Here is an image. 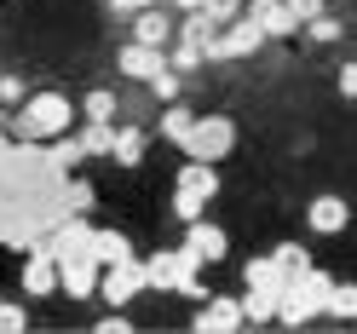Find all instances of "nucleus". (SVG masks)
<instances>
[{"instance_id":"obj_1","label":"nucleus","mask_w":357,"mask_h":334,"mask_svg":"<svg viewBox=\"0 0 357 334\" xmlns=\"http://www.w3.org/2000/svg\"><path fill=\"white\" fill-rule=\"evenodd\" d=\"M75 127V104L58 93V86H40V93H29L24 104L12 109V132L24 144H52L58 132Z\"/></svg>"},{"instance_id":"obj_2","label":"nucleus","mask_w":357,"mask_h":334,"mask_svg":"<svg viewBox=\"0 0 357 334\" xmlns=\"http://www.w3.org/2000/svg\"><path fill=\"white\" fill-rule=\"evenodd\" d=\"M231 150H236V121H231V116H196V132H190V150H185V155L219 167Z\"/></svg>"},{"instance_id":"obj_3","label":"nucleus","mask_w":357,"mask_h":334,"mask_svg":"<svg viewBox=\"0 0 357 334\" xmlns=\"http://www.w3.org/2000/svg\"><path fill=\"white\" fill-rule=\"evenodd\" d=\"M265 47V35H259V24L248 12L242 17H231V24H219V35H213V47H208V58L213 63H236V58H254Z\"/></svg>"},{"instance_id":"obj_4","label":"nucleus","mask_w":357,"mask_h":334,"mask_svg":"<svg viewBox=\"0 0 357 334\" xmlns=\"http://www.w3.org/2000/svg\"><path fill=\"white\" fill-rule=\"evenodd\" d=\"M98 271H104V265H98L93 254H58V294L98 300Z\"/></svg>"},{"instance_id":"obj_5","label":"nucleus","mask_w":357,"mask_h":334,"mask_svg":"<svg viewBox=\"0 0 357 334\" xmlns=\"http://www.w3.org/2000/svg\"><path fill=\"white\" fill-rule=\"evenodd\" d=\"M132 294H144V265H139V254H132V259H116V265H104V271H98V300H104V305H127Z\"/></svg>"},{"instance_id":"obj_6","label":"nucleus","mask_w":357,"mask_h":334,"mask_svg":"<svg viewBox=\"0 0 357 334\" xmlns=\"http://www.w3.org/2000/svg\"><path fill=\"white\" fill-rule=\"evenodd\" d=\"M346 225H351V202H346V196L323 190V196H311V202H305V231L311 236H340Z\"/></svg>"},{"instance_id":"obj_7","label":"nucleus","mask_w":357,"mask_h":334,"mask_svg":"<svg viewBox=\"0 0 357 334\" xmlns=\"http://www.w3.org/2000/svg\"><path fill=\"white\" fill-rule=\"evenodd\" d=\"M190 328H196V334H236V328H242V300H231V294H208L202 311L190 317Z\"/></svg>"},{"instance_id":"obj_8","label":"nucleus","mask_w":357,"mask_h":334,"mask_svg":"<svg viewBox=\"0 0 357 334\" xmlns=\"http://www.w3.org/2000/svg\"><path fill=\"white\" fill-rule=\"evenodd\" d=\"M259 24V35L265 40H288V35H300V24H294V12H288V0H248L242 6Z\"/></svg>"},{"instance_id":"obj_9","label":"nucleus","mask_w":357,"mask_h":334,"mask_svg":"<svg viewBox=\"0 0 357 334\" xmlns=\"http://www.w3.org/2000/svg\"><path fill=\"white\" fill-rule=\"evenodd\" d=\"M127 40H144V47H173V17L162 6H144V12H132V24H127Z\"/></svg>"},{"instance_id":"obj_10","label":"nucleus","mask_w":357,"mask_h":334,"mask_svg":"<svg viewBox=\"0 0 357 334\" xmlns=\"http://www.w3.org/2000/svg\"><path fill=\"white\" fill-rule=\"evenodd\" d=\"M162 63H167V52H162V47H144V40H127V47L116 52V70H121L127 81H150Z\"/></svg>"},{"instance_id":"obj_11","label":"nucleus","mask_w":357,"mask_h":334,"mask_svg":"<svg viewBox=\"0 0 357 334\" xmlns=\"http://www.w3.org/2000/svg\"><path fill=\"white\" fill-rule=\"evenodd\" d=\"M24 294H29V300L58 294V259H52V248H35V254L24 259Z\"/></svg>"},{"instance_id":"obj_12","label":"nucleus","mask_w":357,"mask_h":334,"mask_svg":"<svg viewBox=\"0 0 357 334\" xmlns=\"http://www.w3.org/2000/svg\"><path fill=\"white\" fill-rule=\"evenodd\" d=\"M185 242H190V248H196V254H202L208 265H219V259H225V254H231V236H225V231H219V225H213V219H190V225H185Z\"/></svg>"},{"instance_id":"obj_13","label":"nucleus","mask_w":357,"mask_h":334,"mask_svg":"<svg viewBox=\"0 0 357 334\" xmlns=\"http://www.w3.org/2000/svg\"><path fill=\"white\" fill-rule=\"evenodd\" d=\"M162 139L167 144H178V150H190V132H196V109L185 104V98H173V104H162Z\"/></svg>"},{"instance_id":"obj_14","label":"nucleus","mask_w":357,"mask_h":334,"mask_svg":"<svg viewBox=\"0 0 357 334\" xmlns=\"http://www.w3.org/2000/svg\"><path fill=\"white\" fill-rule=\"evenodd\" d=\"M213 35H219V24H213L208 12H185V24H173V40H178V47H190V52H202V58L213 47Z\"/></svg>"},{"instance_id":"obj_15","label":"nucleus","mask_w":357,"mask_h":334,"mask_svg":"<svg viewBox=\"0 0 357 334\" xmlns=\"http://www.w3.org/2000/svg\"><path fill=\"white\" fill-rule=\"evenodd\" d=\"M150 150V127H116V144H109V162L116 167H139Z\"/></svg>"},{"instance_id":"obj_16","label":"nucleus","mask_w":357,"mask_h":334,"mask_svg":"<svg viewBox=\"0 0 357 334\" xmlns=\"http://www.w3.org/2000/svg\"><path fill=\"white\" fill-rule=\"evenodd\" d=\"M86 254H93L98 265H116V259H132V242L121 231H109V225H93V236H86Z\"/></svg>"},{"instance_id":"obj_17","label":"nucleus","mask_w":357,"mask_h":334,"mask_svg":"<svg viewBox=\"0 0 357 334\" xmlns=\"http://www.w3.org/2000/svg\"><path fill=\"white\" fill-rule=\"evenodd\" d=\"M173 185H178V190H196L202 202H213V196H219V173H213V162H196V155H190V162L178 167Z\"/></svg>"},{"instance_id":"obj_18","label":"nucleus","mask_w":357,"mask_h":334,"mask_svg":"<svg viewBox=\"0 0 357 334\" xmlns=\"http://www.w3.org/2000/svg\"><path fill=\"white\" fill-rule=\"evenodd\" d=\"M81 162H86V150H81V139H75V127H70V132H58V139L47 144V167L58 173V179H63L70 167H81Z\"/></svg>"},{"instance_id":"obj_19","label":"nucleus","mask_w":357,"mask_h":334,"mask_svg":"<svg viewBox=\"0 0 357 334\" xmlns=\"http://www.w3.org/2000/svg\"><path fill=\"white\" fill-rule=\"evenodd\" d=\"M242 277H248V288H259V294H282V265L271 259V254H259V259H248L242 265Z\"/></svg>"},{"instance_id":"obj_20","label":"nucleus","mask_w":357,"mask_h":334,"mask_svg":"<svg viewBox=\"0 0 357 334\" xmlns=\"http://www.w3.org/2000/svg\"><path fill=\"white\" fill-rule=\"evenodd\" d=\"M75 139L86 150V162H93V155H109V144H116V121H86V127H75Z\"/></svg>"},{"instance_id":"obj_21","label":"nucleus","mask_w":357,"mask_h":334,"mask_svg":"<svg viewBox=\"0 0 357 334\" xmlns=\"http://www.w3.org/2000/svg\"><path fill=\"white\" fill-rule=\"evenodd\" d=\"M81 116H86V121H116V116H121V98L109 93V86H93V93L81 98Z\"/></svg>"},{"instance_id":"obj_22","label":"nucleus","mask_w":357,"mask_h":334,"mask_svg":"<svg viewBox=\"0 0 357 334\" xmlns=\"http://www.w3.org/2000/svg\"><path fill=\"white\" fill-rule=\"evenodd\" d=\"M144 265V288H155V294H173V254L162 248V254H150V259H139Z\"/></svg>"},{"instance_id":"obj_23","label":"nucleus","mask_w":357,"mask_h":334,"mask_svg":"<svg viewBox=\"0 0 357 334\" xmlns=\"http://www.w3.org/2000/svg\"><path fill=\"white\" fill-rule=\"evenodd\" d=\"M323 311H328V317H340V323H357V282H334Z\"/></svg>"},{"instance_id":"obj_24","label":"nucleus","mask_w":357,"mask_h":334,"mask_svg":"<svg viewBox=\"0 0 357 334\" xmlns=\"http://www.w3.org/2000/svg\"><path fill=\"white\" fill-rule=\"evenodd\" d=\"M242 323H277V294L248 288V294H242Z\"/></svg>"},{"instance_id":"obj_25","label":"nucleus","mask_w":357,"mask_h":334,"mask_svg":"<svg viewBox=\"0 0 357 334\" xmlns=\"http://www.w3.org/2000/svg\"><path fill=\"white\" fill-rule=\"evenodd\" d=\"M144 86H150V93L162 98V104H173V98H185V75H178L173 63H162V70H155V75H150Z\"/></svg>"},{"instance_id":"obj_26","label":"nucleus","mask_w":357,"mask_h":334,"mask_svg":"<svg viewBox=\"0 0 357 334\" xmlns=\"http://www.w3.org/2000/svg\"><path fill=\"white\" fill-rule=\"evenodd\" d=\"M305 29V40H317V47H334V40H346V24L340 17H328V12H317L311 24H300Z\"/></svg>"},{"instance_id":"obj_27","label":"nucleus","mask_w":357,"mask_h":334,"mask_svg":"<svg viewBox=\"0 0 357 334\" xmlns=\"http://www.w3.org/2000/svg\"><path fill=\"white\" fill-rule=\"evenodd\" d=\"M58 213H93V185H86V179H70V185H63Z\"/></svg>"},{"instance_id":"obj_28","label":"nucleus","mask_w":357,"mask_h":334,"mask_svg":"<svg viewBox=\"0 0 357 334\" xmlns=\"http://www.w3.org/2000/svg\"><path fill=\"white\" fill-rule=\"evenodd\" d=\"M202 213H208V202H202V196L173 185V219H178V225H190V219H202Z\"/></svg>"},{"instance_id":"obj_29","label":"nucleus","mask_w":357,"mask_h":334,"mask_svg":"<svg viewBox=\"0 0 357 334\" xmlns=\"http://www.w3.org/2000/svg\"><path fill=\"white\" fill-rule=\"evenodd\" d=\"M271 259L282 265V277H294V271H305V265H311V254L300 248V242H277V248H271Z\"/></svg>"},{"instance_id":"obj_30","label":"nucleus","mask_w":357,"mask_h":334,"mask_svg":"<svg viewBox=\"0 0 357 334\" xmlns=\"http://www.w3.org/2000/svg\"><path fill=\"white\" fill-rule=\"evenodd\" d=\"M29 98V81L24 75H0V109H17Z\"/></svg>"},{"instance_id":"obj_31","label":"nucleus","mask_w":357,"mask_h":334,"mask_svg":"<svg viewBox=\"0 0 357 334\" xmlns=\"http://www.w3.org/2000/svg\"><path fill=\"white\" fill-rule=\"evenodd\" d=\"M29 323V311L24 305H12V300H0V334H17V328H24Z\"/></svg>"},{"instance_id":"obj_32","label":"nucleus","mask_w":357,"mask_h":334,"mask_svg":"<svg viewBox=\"0 0 357 334\" xmlns=\"http://www.w3.org/2000/svg\"><path fill=\"white\" fill-rule=\"evenodd\" d=\"M202 12L213 24H231V17H242V0H202Z\"/></svg>"},{"instance_id":"obj_33","label":"nucleus","mask_w":357,"mask_h":334,"mask_svg":"<svg viewBox=\"0 0 357 334\" xmlns=\"http://www.w3.org/2000/svg\"><path fill=\"white\" fill-rule=\"evenodd\" d=\"M334 93L357 104V63H340V75H334Z\"/></svg>"},{"instance_id":"obj_34","label":"nucleus","mask_w":357,"mask_h":334,"mask_svg":"<svg viewBox=\"0 0 357 334\" xmlns=\"http://www.w3.org/2000/svg\"><path fill=\"white\" fill-rule=\"evenodd\" d=\"M98 334H132V317H121V305H109V317H98Z\"/></svg>"},{"instance_id":"obj_35","label":"nucleus","mask_w":357,"mask_h":334,"mask_svg":"<svg viewBox=\"0 0 357 334\" xmlns=\"http://www.w3.org/2000/svg\"><path fill=\"white\" fill-rule=\"evenodd\" d=\"M288 12H294V24H311L323 12V0H288Z\"/></svg>"},{"instance_id":"obj_36","label":"nucleus","mask_w":357,"mask_h":334,"mask_svg":"<svg viewBox=\"0 0 357 334\" xmlns=\"http://www.w3.org/2000/svg\"><path fill=\"white\" fill-rule=\"evenodd\" d=\"M144 6H155V0H104V12H121V17H132V12H144Z\"/></svg>"},{"instance_id":"obj_37","label":"nucleus","mask_w":357,"mask_h":334,"mask_svg":"<svg viewBox=\"0 0 357 334\" xmlns=\"http://www.w3.org/2000/svg\"><path fill=\"white\" fill-rule=\"evenodd\" d=\"M173 12H202V0H173Z\"/></svg>"},{"instance_id":"obj_38","label":"nucleus","mask_w":357,"mask_h":334,"mask_svg":"<svg viewBox=\"0 0 357 334\" xmlns=\"http://www.w3.org/2000/svg\"><path fill=\"white\" fill-rule=\"evenodd\" d=\"M0 300H6V294H0Z\"/></svg>"}]
</instances>
